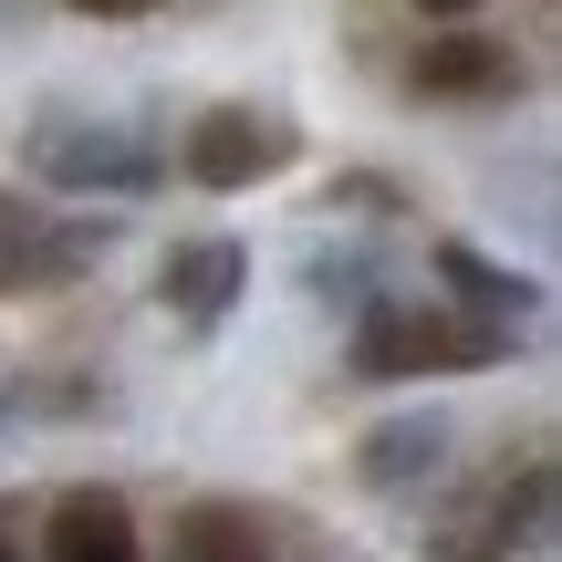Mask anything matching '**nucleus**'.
I'll return each instance as SVG.
<instances>
[{
  "instance_id": "nucleus-6",
  "label": "nucleus",
  "mask_w": 562,
  "mask_h": 562,
  "mask_svg": "<svg viewBox=\"0 0 562 562\" xmlns=\"http://www.w3.org/2000/svg\"><path fill=\"white\" fill-rule=\"evenodd\" d=\"M240 240H188V250H167V271H157V292H167V313H188L209 334V323L240 302Z\"/></svg>"
},
{
  "instance_id": "nucleus-4",
  "label": "nucleus",
  "mask_w": 562,
  "mask_h": 562,
  "mask_svg": "<svg viewBox=\"0 0 562 562\" xmlns=\"http://www.w3.org/2000/svg\"><path fill=\"white\" fill-rule=\"evenodd\" d=\"M417 83L427 104H501V94H521V63H510V42H480V32H448V42H427L417 53Z\"/></svg>"
},
{
  "instance_id": "nucleus-10",
  "label": "nucleus",
  "mask_w": 562,
  "mask_h": 562,
  "mask_svg": "<svg viewBox=\"0 0 562 562\" xmlns=\"http://www.w3.org/2000/svg\"><path fill=\"white\" fill-rule=\"evenodd\" d=\"M417 459H438V417H406V427H385V438H375V459H364V469H375V480L396 490V469H417Z\"/></svg>"
},
{
  "instance_id": "nucleus-3",
  "label": "nucleus",
  "mask_w": 562,
  "mask_h": 562,
  "mask_svg": "<svg viewBox=\"0 0 562 562\" xmlns=\"http://www.w3.org/2000/svg\"><path fill=\"white\" fill-rule=\"evenodd\" d=\"M292 115H261V104H209L199 125H188V146H178V167L199 188H250V178H281L292 167Z\"/></svg>"
},
{
  "instance_id": "nucleus-5",
  "label": "nucleus",
  "mask_w": 562,
  "mask_h": 562,
  "mask_svg": "<svg viewBox=\"0 0 562 562\" xmlns=\"http://www.w3.org/2000/svg\"><path fill=\"white\" fill-rule=\"evenodd\" d=\"M42 178H74V188H146L157 157L115 125H42Z\"/></svg>"
},
{
  "instance_id": "nucleus-11",
  "label": "nucleus",
  "mask_w": 562,
  "mask_h": 562,
  "mask_svg": "<svg viewBox=\"0 0 562 562\" xmlns=\"http://www.w3.org/2000/svg\"><path fill=\"white\" fill-rule=\"evenodd\" d=\"M74 11H104V21H125V11H157V0H74Z\"/></svg>"
},
{
  "instance_id": "nucleus-8",
  "label": "nucleus",
  "mask_w": 562,
  "mask_h": 562,
  "mask_svg": "<svg viewBox=\"0 0 562 562\" xmlns=\"http://www.w3.org/2000/svg\"><path fill=\"white\" fill-rule=\"evenodd\" d=\"M167 562H271V531L250 521L240 501H199V510H178V531H167Z\"/></svg>"
},
{
  "instance_id": "nucleus-13",
  "label": "nucleus",
  "mask_w": 562,
  "mask_h": 562,
  "mask_svg": "<svg viewBox=\"0 0 562 562\" xmlns=\"http://www.w3.org/2000/svg\"><path fill=\"white\" fill-rule=\"evenodd\" d=\"M0 562H11V542H0Z\"/></svg>"
},
{
  "instance_id": "nucleus-2",
  "label": "nucleus",
  "mask_w": 562,
  "mask_h": 562,
  "mask_svg": "<svg viewBox=\"0 0 562 562\" xmlns=\"http://www.w3.org/2000/svg\"><path fill=\"white\" fill-rule=\"evenodd\" d=\"M115 229L104 220H53L32 199H0V292H53V281H83L104 261Z\"/></svg>"
},
{
  "instance_id": "nucleus-12",
  "label": "nucleus",
  "mask_w": 562,
  "mask_h": 562,
  "mask_svg": "<svg viewBox=\"0 0 562 562\" xmlns=\"http://www.w3.org/2000/svg\"><path fill=\"white\" fill-rule=\"evenodd\" d=\"M417 11H480V0H417Z\"/></svg>"
},
{
  "instance_id": "nucleus-9",
  "label": "nucleus",
  "mask_w": 562,
  "mask_h": 562,
  "mask_svg": "<svg viewBox=\"0 0 562 562\" xmlns=\"http://www.w3.org/2000/svg\"><path fill=\"white\" fill-rule=\"evenodd\" d=\"M438 271L459 281L469 302H490V313H521V302H531V281H510V271H490L480 250H459V240H438Z\"/></svg>"
},
{
  "instance_id": "nucleus-7",
  "label": "nucleus",
  "mask_w": 562,
  "mask_h": 562,
  "mask_svg": "<svg viewBox=\"0 0 562 562\" xmlns=\"http://www.w3.org/2000/svg\"><path fill=\"white\" fill-rule=\"evenodd\" d=\"M42 562H136V521H125V501H115V490H74V501L53 510Z\"/></svg>"
},
{
  "instance_id": "nucleus-1",
  "label": "nucleus",
  "mask_w": 562,
  "mask_h": 562,
  "mask_svg": "<svg viewBox=\"0 0 562 562\" xmlns=\"http://www.w3.org/2000/svg\"><path fill=\"white\" fill-rule=\"evenodd\" d=\"M510 355V323L448 313V302H375L355 334V375H480Z\"/></svg>"
}]
</instances>
